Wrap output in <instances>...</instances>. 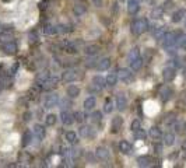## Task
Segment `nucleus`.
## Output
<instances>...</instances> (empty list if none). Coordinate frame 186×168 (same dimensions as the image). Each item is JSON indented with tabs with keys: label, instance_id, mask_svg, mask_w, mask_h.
<instances>
[{
	"label": "nucleus",
	"instance_id": "nucleus-1",
	"mask_svg": "<svg viewBox=\"0 0 186 168\" xmlns=\"http://www.w3.org/2000/svg\"><path fill=\"white\" fill-rule=\"evenodd\" d=\"M150 28V24L147 18H137L132 23V32L134 35H140Z\"/></svg>",
	"mask_w": 186,
	"mask_h": 168
},
{
	"label": "nucleus",
	"instance_id": "nucleus-2",
	"mask_svg": "<svg viewBox=\"0 0 186 168\" xmlns=\"http://www.w3.org/2000/svg\"><path fill=\"white\" fill-rule=\"evenodd\" d=\"M181 32H167L163 38V45L165 49H171L173 48L175 45H178V41H179V37H181Z\"/></svg>",
	"mask_w": 186,
	"mask_h": 168
},
{
	"label": "nucleus",
	"instance_id": "nucleus-3",
	"mask_svg": "<svg viewBox=\"0 0 186 168\" xmlns=\"http://www.w3.org/2000/svg\"><path fill=\"white\" fill-rule=\"evenodd\" d=\"M118 79L121 80V81L123 83H130L132 80H133V73H132L130 69H121V70L118 71Z\"/></svg>",
	"mask_w": 186,
	"mask_h": 168
},
{
	"label": "nucleus",
	"instance_id": "nucleus-4",
	"mask_svg": "<svg viewBox=\"0 0 186 168\" xmlns=\"http://www.w3.org/2000/svg\"><path fill=\"white\" fill-rule=\"evenodd\" d=\"M79 133H80V136L85 137V139H92V137L95 136V129L90 125H84L80 128Z\"/></svg>",
	"mask_w": 186,
	"mask_h": 168
},
{
	"label": "nucleus",
	"instance_id": "nucleus-5",
	"mask_svg": "<svg viewBox=\"0 0 186 168\" xmlns=\"http://www.w3.org/2000/svg\"><path fill=\"white\" fill-rule=\"evenodd\" d=\"M77 76H79V74H77V70H74V69H67V70L62 74V80L65 83H71L77 79Z\"/></svg>",
	"mask_w": 186,
	"mask_h": 168
},
{
	"label": "nucleus",
	"instance_id": "nucleus-6",
	"mask_svg": "<svg viewBox=\"0 0 186 168\" xmlns=\"http://www.w3.org/2000/svg\"><path fill=\"white\" fill-rule=\"evenodd\" d=\"M59 104V95L58 94H49L46 95V98H45V108H55L56 105Z\"/></svg>",
	"mask_w": 186,
	"mask_h": 168
},
{
	"label": "nucleus",
	"instance_id": "nucleus-7",
	"mask_svg": "<svg viewBox=\"0 0 186 168\" xmlns=\"http://www.w3.org/2000/svg\"><path fill=\"white\" fill-rule=\"evenodd\" d=\"M58 81H59V77L49 76L45 81H42L39 86H41V88H44V90H49V88H52V87H55L56 84H58Z\"/></svg>",
	"mask_w": 186,
	"mask_h": 168
},
{
	"label": "nucleus",
	"instance_id": "nucleus-8",
	"mask_svg": "<svg viewBox=\"0 0 186 168\" xmlns=\"http://www.w3.org/2000/svg\"><path fill=\"white\" fill-rule=\"evenodd\" d=\"M126 107H127V100H126L125 94H118L116 95V109L118 111H125Z\"/></svg>",
	"mask_w": 186,
	"mask_h": 168
},
{
	"label": "nucleus",
	"instance_id": "nucleus-9",
	"mask_svg": "<svg viewBox=\"0 0 186 168\" xmlns=\"http://www.w3.org/2000/svg\"><path fill=\"white\" fill-rule=\"evenodd\" d=\"M175 76H176L175 67H171V66H168V67L164 69L163 77H164V80H165V81H172V80L175 79Z\"/></svg>",
	"mask_w": 186,
	"mask_h": 168
},
{
	"label": "nucleus",
	"instance_id": "nucleus-10",
	"mask_svg": "<svg viewBox=\"0 0 186 168\" xmlns=\"http://www.w3.org/2000/svg\"><path fill=\"white\" fill-rule=\"evenodd\" d=\"M95 155H97L98 160H102V161H106L109 158V150L106 147H98L97 151H95Z\"/></svg>",
	"mask_w": 186,
	"mask_h": 168
},
{
	"label": "nucleus",
	"instance_id": "nucleus-11",
	"mask_svg": "<svg viewBox=\"0 0 186 168\" xmlns=\"http://www.w3.org/2000/svg\"><path fill=\"white\" fill-rule=\"evenodd\" d=\"M60 119H62V122L65 125H71L74 122V115H71L69 111H65V109H62V113H60Z\"/></svg>",
	"mask_w": 186,
	"mask_h": 168
},
{
	"label": "nucleus",
	"instance_id": "nucleus-12",
	"mask_svg": "<svg viewBox=\"0 0 186 168\" xmlns=\"http://www.w3.org/2000/svg\"><path fill=\"white\" fill-rule=\"evenodd\" d=\"M3 50H4L6 53H8V55H14V53L17 52V45L14 44L13 41H7L3 45Z\"/></svg>",
	"mask_w": 186,
	"mask_h": 168
},
{
	"label": "nucleus",
	"instance_id": "nucleus-13",
	"mask_svg": "<svg viewBox=\"0 0 186 168\" xmlns=\"http://www.w3.org/2000/svg\"><path fill=\"white\" fill-rule=\"evenodd\" d=\"M92 86L95 87V88L100 91V90H102L105 86H106V81H105V79L102 76H95L94 79H92Z\"/></svg>",
	"mask_w": 186,
	"mask_h": 168
},
{
	"label": "nucleus",
	"instance_id": "nucleus-14",
	"mask_svg": "<svg viewBox=\"0 0 186 168\" xmlns=\"http://www.w3.org/2000/svg\"><path fill=\"white\" fill-rule=\"evenodd\" d=\"M122 125H123V119H122L121 116H115V118L112 119V132L113 133H118L122 129Z\"/></svg>",
	"mask_w": 186,
	"mask_h": 168
},
{
	"label": "nucleus",
	"instance_id": "nucleus-15",
	"mask_svg": "<svg viewBox=\"0 0 186 168\" xmlns=\"http://www.w3.org/2000/svg\"><path fill=\"white\" fill-rule=\"evenodd\" d=\"M84 52H85V55H88V56H94V55H97V53L100 52V46L95 45V44L87 45V46L84 48Z\"/></svg>",
	"mask_w": 186,
	"mask_h": 168
},
{
	"label": "nucleus",
	"instance_id": "nucleus-16",
	"mask_svg": "<svg viewBox=\"0 0 186 168\" xmlns=\"http://www.w3.org/2000/svg\"><path fill=\"white\" fill-rule=\"evenodd\" d=\"M32 133H34V136H35V139H37V140L44 139V136H45V129H44V126L35 125L34 129H32Z\"/></svg>",
	"mask_w": 186,
	"mask_h": 168
},
{
	"label": "nucleus",
	"instance_id": "nucleus-17",
	"mask_svg": "<svg viewBox=\"0 0 186 168\" xmlns=\"http://www.w3.org/2000/svg\"><path fill=\"white\" fill-rule=\"evenodd\" d=\"M171 95H172V90H171L168 86H164L163 88L160 90V97L163 101H168L171 98Z\"/></svg>",
	"mask_w": 186,
	"mask_h": 168
},
{
	"label": "nucleus",
	"instance_id": "nucleus-18",
	"mask_svg": "<svg viewBox=\"0 0 186 168\" xmlns=\"http://www.w3.org/2000/svg\"><path fill=\"white\" fill-rule=\"evenodd\" d=\"M152 163V158L150 155H142V157L137 158V164L139 167H150Z\"/></svg>",
	"mask_w": 186,
	"mask_h": 168
},
{
	"label": "nucleus",
	"instance_id": "nucleus-19",
	"mask_svg": "<svg viewBox=\"0 0 186 168\" xmlns=\"http://www.w3.org/2000/svg\"><path fill=\"white\" fill-rule=\"evenodd\" d=\"M105 81H106V86L113 87L116 84V81H118V73H116V71H111V73L106 76Z\"/></svg>",
	"mask_w": 186,
	"mask_h": 168
},
{
	"label": "nucleus",
	"instance_id": "nucleus-20",
	"mask_svg": "<svg viewBox=\"0 0 186 168\" xmlns=\"http://www.w3.org/2000/svg\"><path fill=\"white\" fill-rule=\"evenodd\" d=\"M139 4L140 3L137 0H129L127 2V11L130 14H136L139 11Z\"/></svg>",
	"mask_w": 186,
	"mask_h": 168
},
{
	"label": "nucleus",
	"instance_id": "nucleus-21",
	"mask_svg": "<svg viewBox=\"0 0 186 168\" xmlns=\"http://www.w3.org/2000/svg\"><path fill=\"white\" fill-rule=\"evenodd\" d=\"M73 11L76 16H83L84 13L87 11V6L84 4V3H76L73 7Z\"/></svg>",
	"mask_w": 186,
	"mask_h": 168
},
{
	"label": "nucleus",
	"instance_id": "nucleus-22",
	"mask_svg": "<svg viewBox=\"0 0 186 168\" xmlns=\"http://www.w3.org/2000/svg\"><path fill=\"white\" fill-rule=\"evenodd\" d=\"M109 66H111V59L109 58H104V59H101V60L97 63V69H98V70H101V71L109 69Z\"/></svg>",
	"mask_w": 186,
	"mask_h": 168
},
{
	"label": "nucleus",
	"instance_id": "nucleus-23",
	"mask_svg": "<svg viewBox=\"0 0 186 168\" xmlns=\"http://www.w3.org/2000/svg\"><path fill=\"white\" fill-rule=\"evenodd\" d=\"M63 49L67 53H76L77 52V45L74 42H65L63 44Z\"/></svg>",
	"mask_w": 186,
	"mask_h": 168
},
{
	"label": "nucleus",
	"instance_id": "nucleus-24",
	"mask_svg": "<svg viewBox=\"0 0 186 168\" xmlns=\"http://www.w3.org/2000/svg\"><path fill=\"white\" fill-rule=\"evenodd\" d=\"M119 150H121L123 154H129V153L132 151V144L129 142H126V140H122V142L119 143Z\"/></svg>",
	"mask_w": 186,
	"mask_h": 168
},
{
	"label": "nucleus",
	"instance_id": "nucleus-25",
	"mask_svg": "<svg viewBox=\"0 0 186 168\" xmlns=\"http://www.w3.org/2000/svg\"><path fill=\"white\" fill-rule=\"evenodd\" d=\"M148 134H150V136H151L154 140H160L161 137H163V132H161V129H160V128H155V126L150 129V133H148Z\"/></svg>",
	"mask_w": 186,
	"mask_h": 168
},
{
	"label": "nucleus",
	"instance_id": "nucleus-26",
	"mask_svg": "<svg viewBox=\"0 0 186 168\" xmlns=\"http://www.w3.org/2000/svg\"><path fill=\"white\" fill-rule=\"evenodd\" d=\"M79 94H80V88L77 86H69L67 87V95L70 98H76V97H79Z\"/></svg>",
	"mask_w": 186,
	"mask_h": 168
},
{
	"label": "nucleus",
	"instance_id": "nucleus-27",
	"mask_svg": "<svg viewBox=\"0 0 186 168\" xmlns=\"http://www.w3.org/2000/svg\"><path fill=\"white\" fill-rule=\"evenodd\" d=\"M175 143V134L168 132V133L164 134V144L165 146H172Z\"/></svg>",
	"mask_w": 186,
	"mask_h": 168
},
{
	"label": "nucleus",
	"instance_id": "nucleus-28",
	"mask_svg": "<svg viewBox=\"0 0 186 168\" xmlns=\"http://www.w3.org/2000/svg\"><path fill=\"white\" fill-rule=\"evenodd\" d=\"M95 104H97V100H95L94 97H88V98H85V101H84V108H85L87 111H91L92 108L95 107Z\"/></svg>",
	"mask_w": 186,
	"mask_h": 168
},
{
	"label": "nucleus",
	"instance_id": "nucleus-29",
	"mask_svg": "<svg viewBox=\"0 0 186 168\" xmlns=\"http://www.w3.org/2000/svg\"><path fill=\"white\" fill-rule=\"evenodd\" d=\"M165 34H167L165 27H157V28H155V31H154V37H155V39H158V41L163 39Z\"/></svg>",
	"mask_w": 186,
	"mask_h": 168
},
{
	"label": "nucleus",
	"instance_id": "nucleus-30",
	"mask_svg": "<svg viewBox=\"0 0 186 168\" xmlns=\"http://www.w3.org/2000/svg\"><path fill=\"white\" fill-rule=\"evenodd\" d=\"M185 10H178V11H175V13L172 14V21L173 23H179V21H182V18H183L185 17Z\"/></svg>",
	"mask_w": 186,
	"mask_h": 168
},
{
	"label": "nucleus",
	"instance_id": "nucleus-31",
	"mask_svg": "<svg viewBox=\"0 0 186 168\" xmlns=\"http://www.w3.org/2000/svg\"><path fill=\"white\" fill-rule=\"evenodd\" d=\"M163 14H164V8L163 7H155V8H152V11H151V17L154 20L161 18V17H163Z\"/></svg>",
	"mask_w": 186,
	"mask_h": 168
},
{
	"label": "nucleus",
	"instance_id": "nucleus-32",
	"mask_svg": "<svg viewBox=\"0 0 186 168\" xmlns=\"http://www.w3.org/2000/svg\"><path fill=\"white\" fill-rule=\"evenodd\" d=\"M44 32L45 34H49V35H55L59 32V28L55 25H45L44 27Z\"/></svg>",
	"mask_w": 186,
	"mask_h": 168
},
{
	"label": "nucleus",
	"instance_id": "nucleus-33",
	"mask_svg": "<svg viewBox=\"0 0 186 168\" xmlns=\"http://www.w3.org/2000/svg\"><path fill=\"white\" fill-rule=\"evenodd\" d=\"M140 56V52H139V49L137 48H133V49L129 52V55H127V60H129V63L130 62H133L134 59H137Z\"/></svg>",
	"mask_w": 186,
	"mask_h": 168
},
{
	"label": "nucleus",
	"instance_id": "nucleus-34",
	"mask_svg": "<svg viewBox=\"0 0 186 168\" xmlns=\"http://www.w3.org/2000/svg\"><path fill=\"white\" fill-rule=\"evenodd\" d=\"M142 65H143V59L140 58H137V59H134L133 62H130V67H132V70H139L140 67H142Z\"/></svg>",
	"mask_w": 186,
	"mask_h": 168
},
{
	"label": "nucleus",
	"instance_id": "nucleus-35",
	"mask_svg": "<svg viewBox=\"0 0 186 168\" xmlns=\"http://www.w3.org/2000/svg\"><path fill=\"white\" fill-rule=\"evenodd\" d=\"M31 140H32V133L29 130H27L23 136V146H28L31 143Z\"/></svg>",
	"mask_w": 186,
	"mask_h": 168
},
{
	"label": "nucleus",
	"instance_id": "nucleus-36",
	"mask_svg": "<svg viewBox=\"0 0 186 168\" xmlns=\"http://www.w3.org/2000/svg\"><path fill=\"white\" fill-rule=\"evenodd\" d=\"M91 122H94V123H98V122H101V119H102V113L100 112V111H95V112L91 113Z\"/></svg>",
	"mask_w": 186,
	"mask_h": 168
},
{
	"label": "nucleus",
	"instance_id": "nucleus-37",
	"mask_svg": "<svg viewBox=\"0 0 186 168\" xmlns=\"http://www.w3.org/2000/svg\"><path fill=\"white\" fill-rule=\"evenodd\" d=\"M65 139L67 140L69 143H76V140H77V134L74 133V132H66Z\"/></svg>",
	"mask_w": 186,
	"mask_h": 168
},
{
	"label": "nucleus",
	"instance_id": "nucleus-38",
	"mask_svg": "<svg viewBox=\"0 0 186 168\" xmlns=\"http://www.w3.org/2000/svg\"><path fill=\"white\" fill-rule=\"evenodd\" d=\"M112 111H113V102H112V100H111V98H108V100L105 101V105H104V112L111 113Z\"/></svg>",
	"mask_w": 186,
	"mask_h": 168
},
{
	"label": "nucleus",
	"instance_id": "nucleus-39",
	"mask_svg": "<svg viewBox=\"0 0 186 168\" xmlns=\"http://www.w3.org/2000/svg\"><path fill=\"white\" fill-rule=\"evenodd\" d=\"M134 137H136L137 140H144L146 137H147V133L144 132V129H137L136 132H134Z\"/></svg>",
	"mask_w": 186,
	"mask_h": 168
},
{
	"label": "nucleus",
	"instance_id": "nucleus-40",
	"mask_svg": "<svg viewBox=\"0 0 186 168\" xmlns=\"http://www.w3.org/2000/svg\"><path fill=\"white\" fill-rule=\"evenodd\" d=\"M56 121H58V118H56V115H53V113H50V115L46 116V119H45V122H46L48 126H53L56 123Z\"/></svg>",
	"mask_w": 186,
	"mask_h": 168
},
{
	"label": "nucleus",
	"instance_id": "nucleus-41",
	"mask_svg": "<svg viewBox=\"0 0 186 168\" xmlns=\"http://www.w3.org/2000/svg\"><path fill=\"white\" fill-rule=\"evenodd\" d=\"M140 128H142V123H140V121H139V119H134V121L132 122V125H130L132 132H136L137 129H140Z\"/></svg>",
	"mask_w": 186,
	"mask_h": 168
},
{
	"label": "nucleus",
	"instance_id": "nucleus-42",
	"mask_svg": "<svg viewBox=\"0 0 186 168\" xmlns=\"http://www.w3.org/2000/svg\"><path fill=\"white\" fill-rule=\"evenodd\" d=\"M178 45H179L181 48H183V49H186V34H182L181 37H179Z\"/></svg>",
	"mask_w": 186,
	"mask_h": 168
},
{
	"label": "nucleus",
	"instance_id": "nucleus-43",
	"mask_svg": "<svg viewBox=\"0 0 186 168\" xmlns=\"http://www.w3.org/2000/svg\"><path fill=\"white\" fill-rule=\"evenodd\" d=\"M175 121H176L175 116H173V115H169V116H168V118L165 119V125H167V126H172L173 123H175Z\"/></svg>",
	"mask_w": 186,
	"mask_h": 168
},
{
	"label": "nucleus",
	"instance_id": "nucleus-44",
	"mask_svg": "<svg viewBox=\"0 0 186 168\" xmlns=\"http://www.w3.org/2000/svg\"><path fill=\"white\" fill-rule=\"evenodd\" d=\"M74 121H77L80 123V122L84 121V113L83 112H76L74 113Z\"/></svg>",
	"mask_w": 186,
	"mask_h": 168
},
{
	"label": "nucleus",
	"instance_id": "nucleus-45",
	"mask_svg": "<svg viewBox=\"0 0 186 168\" xmlns=\"http://www.w3.org/2000/svg\"><path fill=\"white\" fill-rule=\"evenodd\" d=\"M171 8H173V2L172 0H165V3H164V10H171Z\"/></svg>",
	"mask_w": 186,
	"mask_h": 168
},
{
	"label": "nucleus",
	"instance_id": "nucleus-46",
	"mask_svg": "<svg viewBox=\"0 0 186 168\" xmlns=\"http://www.w3.org/2000/svg\"><path fill=\"white\" fill-rule=\"evenodd\" d=\"M95 62H98V60H95V59H88V60L85 62V66H87V67H94Z\"/></svg>",
	"mask_w": 186,
	"mask_h": 168
},
{
	"label": "nucleus",
	"instance_id": "nucleus-47",
	"mask_svg": "<svg viewBox=\"0 0 186 168\" xmlns=\"http://www.w3.org/2000/svg\"><path fill=\"white\" fill-rule=\"evenodd\" d=\"M60 105H62V109H65V108H69V107H70V101L63 100L62 102H60Z\"/></svg>",
	"mask_w": 186,
	"mask_h": 168
},
{
	"label": "nucleus",
	"instance_id": "nucleus-48",
	"mask_svg": "<svg viewBox=\"0 0 186 168\" xmlns=\"http://www.w3.org/2000/svg\"><path fill=\"white\" fill-rule=\"evenodd\" d=\"M154 151L155 153H161L163 151V146L161 144H154Z\"/></svg>",
	"mask_w": 186,
	"mask_h": 168
},
{
	"label": "nucleus",
	"instance_id": "nucleus-49",
	"mask_svg": "<svg viewBox=\"0 0 186 168\" xmlns=\"http://www.w3.org/2000/svg\"><path fill=\"white\" fill-rule=\"evenodd\" d=\"M17 69H18V63H14L13 67H11V70H10V74H14V73H16Z\"/></svg>",
	"mask_w": 186,
	"mask_h": 168
},
{
	"label": "nucleus",
	"instance_id": "nucleus-50",
	"mask_svg": "<svg viewBox=\"0 0 186 168\" xmlns=\"http://www.w3.org/2000/svg\"><path fill=\"white\" fill-rule=\"evenodd\" d=\"M92 3H94L95 7H101L102 6V0H92Z\"/></svg>",
	"mask_w": 186,
	"mask_h": 168
},
{
	"label": "nucleus",
	"instance_id": "nucleus-51",
	"mask_svg": "<svg viewBox=\"0 0 186 168\" xmlns=\"http://www.w3.org/2000/svg\"><path fill=\"white\" fill-rule=\"evenodd\" d=\"M29 116H31V112H27L24 115V121H29Z\"/></svg>",
	"mask_w": 186,
	"mask_h": 168
},
{
	"label": "nucleus",
	"instance_id": "nucleus-52",
	"mask_svg": "<svg viewBox=\"0 0 186 168\" xmlns=\"http://www.w3.org/2000/svg\"><path fill=\"white\" fill-rule=\"evenodd\" d=\"M182 149H185V150H186V140L183 142V144H182Z\"/></svg>",
	"mask_w": 186,
	"mask_h": 168
},
{
	"label": "nucleus",
	"instance_id": "nucleus-53",
	"mask_svg": "<svg viewBox=\"0 0 186 168\" xmlns=\"http://www.w3.org/2000/svg\"><path fill=\"white\" fill-rule=\"evenodd\" d=\"M183 133H185V134H186V123H185V125H183Z\"/></svg>",
	"mask_w": 186,
	"mask_h": 168
},
{
	"label": "nucleus",
	"instance_id": "nucleus-54",
	"mask_svg": "<svg viewBox=\"0 0 186 168\" xmlns=\"http://www.w3.org/2000/svg\"><path fill=\"white\" fill-rule=\"evenodd\" d=\"M185 27H186V17H185Z\"/></svg>",
	"mask_w": 186,
	"mask_h": 168
},
{
	"label": "nucleus",
	"instance_id": "nucleus-55",
	"mask_svg": "<svg viewBox=\"0 0 186 168\" xmlns=\"http://www.w3.org/2000/svg\"><path fill=\"white\" fill-rule=\"evenodd\" d=\"M137 2H139V3H140V2H142V0H137Z\"/></svg>",
	"mask_w": 186,
	"mask_h": 168
},
{
	"label": "nucleus",
	"instance_id": "nucleus-56",
	"mask_svg": "<svg viewBox=\"0 0 186 168\" xmlns=\"http://www.w3.org/2000/svg\"><path fill=\"white\" fill-rule=\"evenodd\" d=\"M122 2H123V0H122Z\"/></svg>",
	"mask_w": 186,
	"mask_h": 168
}]
</instances>
